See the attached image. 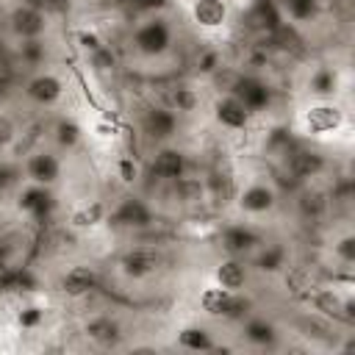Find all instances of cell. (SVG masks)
<instances>
[{
    "label": "cell",
    "instance_id": "cell-25",
    "mask_svg": "<svg viewBox=\"0 0 355 355\" xmlns=\"http://www.w3.org/2000/svg\"><path fill=\"white\" fill-rule=\"evenodd\" d=\"M244 322V341L247 344H252V347H272L275 341H277V327L269 322V319H263V316H244L241 319Z\"/></svg>",
    "mask_w": 355,
    "mask_h": 355
},
{
    "label": "cell",
    "instance_id": "cell-21",
    "mask_svg": "<svg viewBox=\"0 0 355 355\" xmlns=\"http://www.w3.org/2000/svg\"><path fill=\"white\" fill-rule=\"evenodd\" d=\"M19 211H25L28 216L33 219H47V214L53 211V194L47 186H36V183H28L22 191H19Z\"/></svg>",
    "mask_w": 355,
    "mask_h": 355
},
{
    "label": "cell",
    "instance_id": "cell-18",
    "mask_svg": "<svg viewBox=\"0 0 355 355\" xmlns=\"http://www.w3.org/2000/svg\"><path fill=\"white\" fill-rule=\"evenodd\" d=\"M247 280H250V266H247L244 258L227 255L214 269V283L222 286V288H227V291H244Z\"/></svg>",
    "mask_w": 355,
    "mask_h": 355
},
{
    "label": "cell",
    "instance_id": "cell-38",
    "mask_svg": "<svg viewBox=\"0 0 355 355\" xmlns=\"http://www.w3.org/2000/svg\"><path fill=\"white\" fill-rule=\"evenodd\" d=\"M116 175L122 178V183H133V180L139 178V166L133 164V158L122 155V158L116 161Z\"/></svg>",
    "mask_w": 355,
    "mask_h": 355
},
{
    "label": "cell",
    "instance_id": "cell-7",
    "mask_svg": "<svg viewBox=\"0 0 355 355\" xmlns=\"http://www.w3.org/2000/svg\"><path fill=\"white\" fill-rule=\"evenodd\" d=\"M139 125H141V133H144L147 141H153V144H169L178 136L180 116L169 105H150L141 114V122Z\"/></svg>",
    "mask_w": 355,
    "mask_h": 355
},
{
    "label": "cell",
    "instance_id": "cell-8",
    "mask_svg": "<svg viewBox=\"0 0 355 355\" xmlns=\"http://www.w3.org/2000/svg\"><path fill=\"white\" fill-rule=\"evenodd\" d=\"M6 22H8V31H11L19 42H22V39H42V36L47 33V28H50L47 11L33 8V6H28V3H17V6L8 11Z\"/></svg>",
    "mask_w": 355,
    "mask_h": 355
},
{
    "label": "cell",
    "instance_id": "cell-15",
    "mask_svg": "<svg viewBox=\"0 0 355 355\" xmlns=\"http://www.w3.org/2000/svg\"><path fill=\"white\" fill-rule=\"evenodd\" d=\"M227 92H233V94L247 105L250 114L263 111V108L269 105V97H272V94H269V86H266L263 80L252 78V75H236Z\"/></svg>",
    "mask_w": 355,
    "mask_h": 355
},
{
    "label": "cell",
    "instance_id": "cell-10",
    "mask_svg": "<svg viewBox=\"0 0 355 355\" xmlns=\"http://www.w3.org/2000/svg\"><path fill=\"white\" fill-rule=\"evenodd\" d=\"M22 169H25L28 183L53 189V186L61 180V169H64V164H61V158H58L55 150H44V147H39V150H33V153L25 158V166H22Z\"/></svg>",
    "mask_w": 355,
    "mask_h": 355
},
{
    "label": "cell",
    "instance_id": "cell-20",
    "mask_svg": "<svg viewBox=\"0 0 355 355\" xmlns=\"http://www.w3.org/2000/svg\"><path fill=\"white\" fill-rule=\"evenodd\" d=\"M94 288H97V275H94L92 266H83V263L69 266L64 272V277H61V291L67 297H72V300H80V297L92 294Z\"/></svg>",
    "mask_w": 355,
    "mask_h": 355
},
{
    "label": "cell",
    "instance_id": "cell-35",
    "mask_svg": "<svg viewBox=\"0 0 355 355\" xmlns=\"http://www.w3.org/2000/svg\"><path fill=\"white\" fill-rule=\"evenodd\" d=\"M219 69H222V58H219L216 50H202V53L197 55V72H202V75H216Z\"/></svg>",
    "mask_w": 355,
    "mask_h": 355
},
{
    "label": "cell",
    "instance_id": "cell-31",
    "mask_svg": "<svg viewBox=\"0 0 355 355\" xmlns=\"http://www.w3.org/2000/svg\"><path fill=\"white\" fill-rule=\"evenodd\" d=\"M83 139V128L78 125V119L72 116H61L55 125H53V141L58 150H75Z\"/></svg>",
    "mask_w": 355,
    "mask_h": 355
},
{
    "label": "cell",
    "instance_id": "cell-28",
    "mask_svg": "<svg viewBox=\"0 0 355 355\" xmlns=\"http://www.w3.org/2000/svg\"><path fill=\"white\" fill-rule=\"evenodd\" d=\"M164 105H169L178 116L194 114V111L200 108V92H197L194 86H186V83L172 86V89L166 92V103H164Z\"/></svg>",
    "mask_w": 355,
    "mask_h": 355
},
{
    "label": "cell",
    "instance_id": "cell-22",
    "mask_svg": "<svg viewBox=\"0 0 355 355\" xmlns=\"http://www.w3.org/2000/svg\"><path fill=\"white\" fill-rule=\"evenodd\" d=\"M250 258H252V266L258 272H266V275H280L288 266V250L277 241H269V244L263 241Z\"/></svg>",
    "mask_w": 355,
    "mask_h": 355
},
{
    "label": "cell",
    "instance_id": "cell-40",
    "mask_svg": "<svg viewBox=\"0 0 355 355\" xmlns=\"http://www.w3.org/2000/svg\"><path fill=\"white\" fill-rule=\"evenodd\" d=\"M136 6L141 11H147V14H161L169 6V0H136Z\"/></svg>",
    "mask_w": 355,
    "mask_h": 355
},
{
    "label": "cell",
    "instance_id": "cell-12",
    "mask_svg": "<svg viewBox=\"0 0 355 355\" xmlns=\"http://www.w3.org/2000/svg\"><path fill=\"white\" fill-rule=\"evenodd\" d=\"M158 263L161 261H158L155 250H150V247H130V250H125L119 255L116 269L128 280H144V277H150V275L158 272Z\"/></svg>",
    "mask_w": 355,
    "mask_h": 355
},
{
    "label": "cell",
    "instance_id": "cell-26",
    "mask_svg": "<svg viewBox=\"0 0 355 355\" xmlns=\"http://www.w3.org/2000/svg\"><path fill=\"white\" fill-rule=\"evenodd\" d=\"M338 83H341V78H338L336 67H316L308 78V92L316 100H327V97H336Z\"/></svg>",
    "mask_w": 355,
    "mask_h": 355
},
{
    "label": "cell",
    "instance_id": "cell-37",
    "mask_svg": "<svg viewBox=\"0 0 355 355\" xmlns=\"http://www.w3.org/2000/svg\"><path fill=\"white\" fill-rule=\"evenodd\" d=\"M14 139H17V122H14L8 114H3V111H0V147L6 150Z\"/></svg>",
    "mask_w": 355,
    "mask_h": 355
},
{
    "label": "cell",
    "instance_id": "cell-6",
    "mask_svg": "<svg viewBox=\"0 0 355 355\" xmlns=\"http://www.w3.org/2000/svg\"><path fill=\"white\" fill-rule=\"evenodd\" d=\"M108 225L114 227H125V230H144L153 225V208L147 200L136 197V194H128L122 197L114 208H108Z\"/></svg>",
    "mask_w": 355,
    "mask_h": 355
},
{
    "label": "cell",
    "instance_id": "cell-36",
    "mask_svg": "<svg viewBox=\"0 0 355 355\" xmlns=\"http://www.w3.org/2000/svg\"><path fill=\"white\" fill-rule=\"evenodd\" d=\"M17 322H19V327H22V330H33V327H39V324L44 322V311H42V308H36V305H28V308H22V311H19Z\"/></svg>",
    "mask_w": 355,
    "mask_h": 355
},
{
    "label": "cell",
    "instance_id": "cell-13",
    "mask_svg": "<svg viewBox=\"0 0 355 355\" xmlns=\"http://www.w3.org/2000/svg\"><path fill=\"white\" fill-rule=\"evenodd\" d=\"M219 244H222V250H225L227 255L247 261V258L263 244V239H261V233L252 230L250 225H227V227L222 230V236H219Z\"/></svg>",
    "mask_w": 355,
    "mask_h": 355
},
{
    "label": "cell",
    "instance_id": "cell-19",
    "mask_svg": "<svg viewBox=\"0 0 355 355\" xmlns=\"http://www.w3.org/2000/svg\"><path fill=\"white\" fill-rule=\"evenodd\" d=\"M294 205H297V214H300L302 219L316 222V219H322V216L327 214V208H330V194H327L324 189H319V186H311V183H308L305 189H300V191H297Z\"/></svg>",
    "mask_w": 355,
    "mask_h": 355
},
{
    "label": "cell",
    "instance_id": "cell-41",
    "mask_svg": "<svg viewBox=\"0 0 355 355\" xmlns=\"http://www.w3.org/2000/svg\"><path fill=\"white\" fill-rule=\"evenodd\" d=\"M22 3H28V6H33V8H42V11H47V8L53 6V0H22Z\"/></svg>",
    "mask_w": 355,
    "mask_h": 355
},
{
    "label": "cell",
    "instance_id": "cell-11",
    "mask_svg": "<svg viewBox=\"0 0 355 355\" xmlns=\"http://www.w3.org/2000/svg\"><path fill=\"white\" fill-rule=\"evenodd\" d=\"M214 119L219 128L225 130H247L252 114L247 111V105L233 94V92H222L216 100H214Z\"/></svg>",
    "mask_w": 355,
    "mask_h": 355
},
{
    "label": "cell",
    "instance_id": "cell-9",
    "mask_svg": "<svg viewBox=\"0 0 355 355\" xmlns=\"http://www.w3.org/2000/svg\"><path fill=\"white\" fill-rule=\"evenodd\" d=\"M22 92H25V97H28L33 105L50 108V105L61 103V97H64V92H67V83H64L61 75H55V72H50V69H39V72H33V75L25 80Z\"/></svg>",
    "mask_w": 355,
    "mask_h": 355
},
{
    "label": "cell",
    "instance_id": "cell-33",
    "mask_svg": "<svg viewBox=\"0 0 355 355\" xmlns=\"http://www.w3.org/2000/svg\"><path fill=\"white\" fill-rule=\"evenodd\" d=\"M17 55L28 67H42L44 58H47V47H44L42 39H22L19 47H17Z\"/></svg>",
    "mask_w": 355,
    "mask_h": 355
},
{
    "label": "cell",
    "instance_id": "cell-14",
    "mask_svg": "<svg viewBox=\"0 0 355 355\" xmlns=\"http://www.w3.org/2000/svg\"><path fill=\"white\" fill-rule=\"evenodd\" d=\"M286 169L288 175H294L297 180H313L319 178L324 169H327V158L319 153V150H311V147H297L286 155Z\"/></svg>",
    "mask_w": 355,
    "mask_h": 355
},
{
    "label": "cell",
    "instance_id": "cell-23",
    "mask_svg": "<svg viewBox=\"0 0 355 355\" xmlns=\"http://www.w3.org/2000/svg\"><path fill=\"white\" fill-rule=\"evenodd\" d=\"M166 186H169V194L175 197V202H180V205H202L208 200L205 197V178H191L186 172Z\"/></svg>",
    "mask_w": 355,
    "mask_h": 355
},
{
    "label": "cell",
    "instance_id": "cell-2",
    "mask_svg": "<svg viewBox=\"0 0 355 355\" xmlns=\"http://www.w3.org/2000/svg\"><path fill=\"white\" fill-rule=\"evenodd\" d=\"M344 119H347V111L333 97L313 100L300 111V130L311 139H322V136L338 133L344 128Z\"/></svg>",
    "mask_w": 355,
    "mask_h": 355
},
{
    "label": "cell",
    "instance_id": "cell-39",
    "mask_svg": "<svg viewBox=\"0 0 355 355\" xmlns=\"http://www.w3.org/2000/svg\"><path fill=\"white\" fill-rule=\"evenodd\" d=\"M78 44H80L83 50H89V53H94V50L105 47V44H103V39H100L94 31H80V33H78Z\"/></svg>",
    "mask_w": 355,
    "mask_h": 355
},
{
    "label": "cell",
    "instance_id": "cell-34",
    "mask_svg": "<svg viewBox=\"0 0 355 355\" xmlns=\"http://www.w3.org/2000/svg\"><path fill=\"white\" fill-rule=\"evenodd\" d=\"M333 255L341 263H355V236L352 233H344L341 239H336L333 241Z\"/></svg>",
    "mask_w": 355,
    "mask_h": 355
},
{
    "label": "cell",
    "instance_id": "cell-29",
    "mask_svg": "<svg viewBox=\"0 0 355 355\" xmlns=\"http://www.w3.org/2000/svg\"><path fill=\"white\" fill-rule=\"evenodd\" d=\"M247 22H250V28H255V31H277L280 25H283V19H280V11L275 8V3L272 0H261V3H255L252 8H250V14H247Z\"/></svg>",
    "mask_w": 355,
    "mask_h": 355
},
{
    "label": "cell",
    "instance_id": "cell-27",
    "mask_svg": "<svg viewBox=\"0 0 355 355\" xmlns=\"http://www.w3.org/2000/svg\"><path fill=\"white\" fill-rule=\"evenodd\" d=\"M178 347L189 349V352H211V349H216V341H214L208 327L189 324V327L178 330Z\"/></svg>",
    "mask_w": 355,
    "mask_h": 355
},
{
    "label": "cell",
    "instance_id": "cell-24",
    "mask_svg": "<svg viewBox=\"0 0 355 355\" xmlns=\"http://www.w3.org/2000/svg\"><path fill=\"white\" fill-rule=\"evenodd\" d=\"M105 219H108V205L103 200L92 197V200H83L69 214V227H75V230H92V227L103 225Z\"/></svg>",
    "mask_w": 355,
    "mask_h": 355
},
{
    "label": "cell",
    "instance_id": "cell-1",
    "mask_svg": "<svg viewBox=\"0 0 355 355\" xmlns=\"http://www.w3.org/2000/svg\"><path fill=\"white\" fill-rule=\"evenodd\" d=\"M130 44L141 58H161L175 44V28L164 14H150L136 25Z\"/></svg>",
    "mask_w": 355,
    "mask_h": 355
},
{
    "label": "cell",
    "instance_id": "cell-42",
    "mask_svg": "<svg viewBox=\"0 0 355 355\" xmlns=\"http://www.w3.org/2000/svg\"><path fill=\"white\" fill-rule=\"evenodd\" d=\"M0 153H3V147H0Z\"/></svg>",
    "mask_w": 355,
    "mask_h": 355
},
{
    "label": "cell",
    "instance_id": "cell-5",
    "mask_svg": "<svg viewBox=\"0 0 355 355\" xmlns=\"http://www.w3.org/2000/svg\"><path fill=\"white\" fill-rule=\"evenodd\" d=\"M236 208L247 216H263L277 208V189L269 180H252L236 191Z\"/></svg>",
    "mask_w": 355,
    "mask_h": 355
},
{
    "label": "cell",
    "instance_id": "cell-4",
    "mask_svg": "<svg viewBox=\"0 0 355 355\" xmlns=\"http://www.w3.org/2000/svg\"><path fill=\"white\" fill-rule=\"evenodd\" d=\"M186 172H189V158L175 144H158L155 153L147 161V175L155 183H172Z\"/></svg>",
    "mask_w": 355,
    "mask_h": 355
},
{
    "label": "cell",
    "instance_id": "cell-32",
    "mask_svg": "<svg viewBox=\"0 0 355 355\" xmlns=\"http://www.w3.org/2000/svg\"><path fill=\"white\" fill-rule=\"evenodd\" d=\"M283 11L291 22H313L319 17V0H283Z\"/></svg>",
    "mask_w": 355,
    "mask_h": 355
},
{
    "label": "cell",
    "instance_id": "cell-30",
    "mask_svg": "<svg viewBox=\"0 0 355 355\" xmlns=\"http://www.w3.org/2000/svg\"><path fill=\"white\" fill-rule=\"evenodd\" d=\"M236 183L227 172H214L205 178V197L214 200V205H227L236 197Z\"/></svg>",
    "mask_w": 355,
    "mask_h": 355
},
{
    "label": "cell",
    "instance_id": "cell-3",
    "mask_svg": "<svg viewBox=\"0 0 355 355\" xmlns=\"http://www.w3.org/2000/svg\"><path fill=\"white\" fill-rule=\"evenodd\" d=\"M200 308L208 316H219L227 322H241L250 313V300L244 297V291H227L222 286H208L200 294Z\"/></svg>",
    "mask_w": 355,
    "mask_h": 355
},
{
    "label": "cell",
    "instance_id": "cell-16",
    "mask_svg": "<svg viewBox=\"0 0 355 355\" xmlns=\"http://www.w3.org/2000/svg\"><path fill=\"white\" fill-rule=\"evenodd\" d=\"M191 22L202 31H219L230 19V6L227 0H191Z\"/></svg>",
    "mask_w": 355,
    "mask_h": 355
},
{
    "label": "cell",
    "instance_id": "cell-17",
    "mask_svg": "<svg viewBox=\"0 0 355 355\" xmlns=\"http://www.w3.org/2000/svg\"><path fill=\"white\" fill-rule=\"evenodd\" d=\"M83 333H86V338L92 341V344H97V347H103V349H114V347H119L122 344V324L114 319V316H105V313H100V316H92L86 324H83Z\"/></svg>",
    "mask_w": 355,
    "mask_h": 355
}]
</instances>
